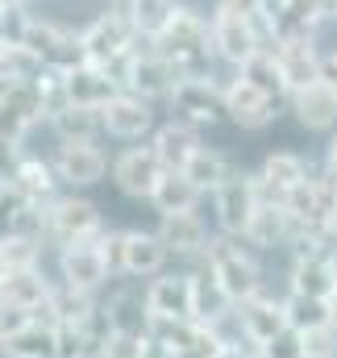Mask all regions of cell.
<instances>
[{
	"mask_svg": "<svg viewBox=\"0 0 337 358\" xmlns=\"http://www.w3.org/2000/svg\"><path fill=\"white\" fill-rule=\"evenodd\" d=\"M163 163L155 155V146H129L113 159V183L125 192V196H138V200H150L159 179H163Z\"/></svg>",
	"mask_w": 337,
	"mask_h": 358,
	"instance_id": "cell-11",
	"label": "cell"
},
{
	"mask_svg": "<svg viewBox=\"0 0 337 358\" xmlns=\"http://www.w3.org/2000/svg\"><path fill=\"white\" fill-rule=\"evenodd\" d=\"M275 59H279L283 80H287L292 92H300V88H308V84L321 80V55H317V46H313V34L279 38V42H275Z\"/></svg>",
	"mask_w": 337,
	"mask_h": 358,
	"instance_id": "cell-19",
	"label": "cell"
},
{
	"mask_svg": "<svg viewBox=\"0 0 337 358\" xmlns=\"http://www.w3.org/2000/svg\"><path fill=\"white\" fill-rule=\"evenodd\" d=\"M34 321H38V313H34V308H21V304H13V300H4V296H0V346H4V342H13L17 334H25Z\"/></svg>",
	"mask_w": 337,
	"mask_h": 358,
	"instance_id": "cell-40",
	"label": "cell"
},
{
	"mask_svg": "<svg viewBox=\"0 0 337 358\" xmlns=\"http://www.w3.org/2000/svg\"><path fill=\"white\" fill-rule=\"evenodd\" d=\"M204 267L217 275V283L229 292L234 304H242V300H250V296L262 292L258 263H254L250 250L242 246V238H217V242H208V250H204Z\"/></svg>",
	"mask_w": 337,
	"mask_h": 358,
	"instance_id": "cell-2",
	"label": "cell"
},
{
	"mask_svg": "<svg viewBox=\"0 0 337 358\" xmlns=\"http://www.w3.org/2000/svg\"><path fill=\"white\" fill-rule=\"evenodd\" d=\"M0 296L4 300H13V304H21V308H34L38 317L46 313V304H50V296H55V287L42 279V271H13V275H0Z\"/></svg>",
	"mask_w": 337,
	"mask_h": 358,
	"instance_id": "cell-27",
	"label": "cell"
},
{
	"mask_svg": "<svg viewBox=\"0 0 337 358\" xmlns=\"http://www.w3.org/2000/svg\"><path fill=\"white\" fill-rule=\"evenodd\" d=\"M283 238H296V225H292L287 208H283V204L262 200V204H258V213H254V221H250L246 242H254V246H275V242H283Z\"/></svg>",
	"mask_w": 337,
	"mask_h": 358,
	"instance_id": "cell-30",
	"label": "cell"
},
{
	"mask_svg": "<svg viewBox=\"0 0 337 358\" xmlns=\"http://www.w3.org/2000/svg\"><path fill=\"white\" fill-rule=\"evenodd\" d=\"M104 234V229H100ZM100 234L92 238V242H80V246H67L63 255H59V271H63V283L67 287H76V292H96L113 267H108V259H104V246H100Z\"/></svg>",
	"mask_w": 337,
	"mask_h": 358,
	"instance_id": "cell-12",
	"label": "cell"
},
{
	"mask_svg": "<svg viewBox=\"0 0 337 358\" xmlns=\"http://www.w3.org/2000/svg\"><path fill=\"white\" fill-rule=\"evenodd\" d=\"M258 358H308V355H304V334L287 325L279 338H271V342L258 350Z\"/></svg>",
	"mask_w": 337,
	"mask_h": 358,
	"instance_id": "cell-41",
	"label": "cell"
},
{
	"mask_svg": "<svg viewBox=\"0 0 337 358\" xmlns=\"http://www.w3.org/2000/svg\"><path fill=\"white\" fill-rule=\"evenodd\" d=\"M304 355L308 358H334L337 355V325H321L304 334Z\"/></svg>",
	"mask_w": 337,
	"mask_h": 358,
	"instance_id": "cell-42",
	"label": "cell"
},
{
	"mask_svg": "<svg viewBox=\"0 0 337 358\" xmlns=\"http://www.w3.org/2000/svg\"><path fill=\"white\" fill-rule=\"evenodd\" d=\"M329 238H337V213H334V221H329V229H325Z\"/></svg>",
	"mask_w": 337,
	"mask_h": 358,
	"instance_id": "cell-49",
	"label": "cell"
},
{
	"mask_svg": "<svg viewBox=\"0 0 337 358\" xmlns=\"http://www.w3.org/2000/svg\"><path fill=\"white\" fill-rule=\"evenodd\" d=\"M213 46H217L221 59H229V63L242 67V63H250L266 42H262V29H258V21H254L250 13L217 4V13H213Z\"/></svg>",
	"mask_w": 337,
	"mask_h": 358,
	"instance_id": "cell-6",
	"label": "cell"
},
{
	"mask_svg": "<svg viewBox=\"0 0 337 358\" xmlns=\"http://www.w3.org/2000/svg\"><path fill=\"white\" fill-rule=\"evenodd\" d=\"M242 80L258 84V88L266 92V96H275V100L292 96L287 80H283V67H279V59H275V46H262L250 63H242Z\"/></svg>",
	"mask_w": 337,
	"mask_h": 358,
	"instance_id": "cell-32",
	"label": "cell"
},
{
	"mask_svg": "<svg viewBox=\"0 0 337 358\" xmlns=\"http://www.w3.org/2000/svg\"><path fill=\"white\" fill-rule=\"evenodd\" d=\"M55 171L63 183L71 187H92L100 183L108 171V159L96 142H59V155H55Z\"/></svg>",
	"mask_w": 337,
	"mask_h": 358,
	"instance_id": "cell-18",
	"label": "cell"
},
{
	"mask_svg": "<svg viewBox=\"0 0 337 358\" xmlns=\"http://www.w3.org/2000/svg\"><path fill=\"white\" fill-rule=\"evenodd\" d=\"M329 304H334V325H337V296H334V300H329Z\"/></svg>",
	"mask_w": 337,
	"mask_h": 358,
	"instance_id": "cell-50",
	"label": "cell"
},
{
	"mask_svg": "<svg viewBox=\"0 0 337 358\" xmlns=\"http://www.w3.org/2000/svg\"><path fill=\"white\" fill-rule=\"evenodd\" d=\"M175 8H179V0H125V4H121V13L134 21L138 38L163 34V25L175 17Z\"/></svg>",
	"mask_w": 337,
	"mask_h": 358,
	"instance_id": "cell-33",
	"label": "cell"
},
{
	"mask_svg": "<svg viewBox=\"0 0 337 358\" xmlns=\"http://www.w3.org/2000/svg\"><path fill=\"white\" fill-rule=\"evenodd\" d=\"M171 259V246L150 234V229H125L121 234V275H134V279H155L163 275Z\"/></svg>",
	"mask_w": 337,
	"mask_h": 358,
	"instance_id": "cell-15",
	"label": "cell"
},
{
	"mask_svg": "<svg viewBox=\"0 0 337 358\" xmlns=\"http://www.w3.org/2000/svg\"><path fill=\"white\" fill-rule=\"evenodd\" d=\"M200 196H204V192L187 179V171H163L155 196H150V204L159 208V217H171V213H196Z\"/></svg>",
	"mask_w": 337,
	"mask_h": 358,
	"instance_id": "cell-28",
	"label": "cell"
},
{
	"mask_svg": "<svg viewBox=\"0 0 337 358\" xmlns=\"http://www.w3.org/2000/svg\"><path fill=\"white\" fill-rule=\"evenodd\" d=\"M258 196L262 200H271V204H283L304 179H308V167H304V159L300 155H287V150H279V155H271L266 163H262V171H258Z\"/></svg>",
	"mask_w": 337,
	"mask_h": 358,
	"instance_id": "cell-20",
	"label": "cell"
},
{
	"mask_svg": "<svg viewBox=\"0 0 337 358\" xmlns=\"http://www.w3.org/2000/svg\"><path fill=\"white\" fill-rule=\"evenodd\" d=\"M146 313L150 321H196L192 317V275L163 271L146 287Z\"/></svg>",
	"mask_w": 337,
	"mask_h": 358,
	"instance_id": "cell-13",
	"label": "cell"
},
{
	"mask_svg": "<svg viewBox=\"0 0 337 358\" xmlns=\"http://www.w3.org/2000/svg\"><path fill=\"white\" fill-rule=\"evenodd\" d=\"M150 146H155V155H159V163L167 171H183L196 159V150H200V129L187 125V121H167V125L155 129Z\"/></svg>",
	"mask_w": 337,
	"mask_h": 358,
	"instance_id": "cell-22",
	"label": "cell"
},
{
	"mask_svg": "<svg viewBox=\"0 0 337 358\" xmlns=\"http://www.w3.org/2000/svg\"><path fill=\"white\" fill-rule=\"evenodd\" d=\"M183 171H187V179H192L200 192H217V183L229 176L234 167L225 163V155H221V150H208V146H200V150H196V159H192Z\"/></svg>",
	"mask_w": 337,
	"mask_h": 358,
	"instance_id": "cell-36",
	"label": "cell"
},
{
	"mask_svg": "<svg viewBox=\"0 0 337 358\" xmlns=\"http://www.w3.org/2000/svg\"><path fill=\"white\" fill-rule=\"evenodd\" d=\"M104 317L113 329H129V334H146L150 329V313H146V296L134 300V296H113L104 304Z\"/></svg>",
	"mask_w": 337,
	"mask_h": 358,
	"instance_id": "cell-35",
	"label": "cell"
},
{
	"mask_svg": "<svg viewBox=\"0 0 337 358\" xmlns=\"http://www.w3.org/2000/svg\"><path fill=\"white\" fill-rule=\"evenodd\" d=\"M321 80H325V84H329V88L337 92V50L321 59Z\"/></svg>",
	"mask_w": 337,
	"mask_h": 358,
	"instance_id": "cell-43",
	"label": "cell"
},
{
	"mask_svg": "<svg viewBox=\"0 0 337 358\" xmlns=\"http://www.w3.org/2000/svg\"><path fill=\"white\" fill-rule=\"evenodd\" d=\"M96 234H100V213H96L92 200H84V196H59V200L46 204V238L59 250L92 242Z\"/></svg>",
	"mask_w": 337,
	"mask_h": 358,
	"instance_id": "cell-5",
	"label": "cell"
},
{
	"mask_svg": "<svg viewBox=\"0 0 337 358\" xmlns=\"http://www.w3.org/2000/svg\"><path fill=\"white\" fill-rule=\"evenodd\" d=\"M25 50L38 55L42 67H55V71H76L87 63V50H84V34H71L55 21H38L29 25V38H25Z\"/></svg>",
	"mask_w": 337,
	"mask_h": 358,
	"instance_id": "cell-7",
	"label": "cell"
},
{
	"mask_svg": "<svg viewBox=\"0 0 337 358\" xmlns=\"http://www.w3.org/2000/svg\"><path fill=\"white\" fill-rule=\"evenodd\" d=\"M159 238L171 246V255H204L208 242H213L196 213H171V217H163Z\"/></svg>",
	"mask_w": 337,
	"mask_h": 358,
	"instance_id": "cell-26",
	"label": "cell"
},
{
	"mask_svg": "<svg viewBox=\"0 0 337 358\" xmlns=\"http://www.w3.org/2000/svg\"><path fill=\"white\" fill-rule=\"evenodd\" d=\"M134 46H138V29H134V21H129L121 8H113V13H100V17H96V21L84 29L87 63H100V67H108L117 80H121V71H125V63H129Z\"/></svg>",
	"mask_w": 337,
	"mask_h": 358,
	"instance_id": "cell-3",
	"label": "cell"
},
{
	"mask_svg": "<svg viewBox=\"0 0 337 358\" xmlns=\"http://www.w3.org/2000/svg\"><path fill=\"white\" fill-rule=\"evenodd\" d=\"M29 25H34V17H29L25 4H4V8H0V38H4L8 46H25Z\"/></svg>",
	"mask_w": 337,
	"mask_h": 358,
	"instance_id": "cell-39",
	"label": "cell"
},
{
	"mask_svg": "<svg viewBox=\"0 0 337 358\" xmlns=\"http://www.w3.org/2000/svg\"><path fill=\"white\" fill-rule=\"evenodd\" d=\"M292 108H296V117H300L304 129H334L337 125V92L325 80L292 92Z\"/></svg>",
	"mask_w": 337,
	"mask_h": 358,
	"instance_id": "cell-24",
	"label": "cell"
},
{
	"mask_svg": "<svg viewBox=\"0 0 337 358\" xmlns=\"http://www.w3.org/2000/svg\"><path fill=\"white\" fill-rule=\"evenodd\" d=\"M167 100L175 104L179 121H187L196 129L225 117V88H217L213 76H183V80H175Z\"/></svg>",
	"mask_w": 337,
	"mask_h": 358,
	"instance_id": "cell-8",
	"label": "cell"
},
{
	"mask_svg": "<svg viewBox=\"0 0 337 358\" xmlns=\"http://www.w3.org/2000/svg\"><path fill=\"white\" fill-rule=\"evenodd\" d=\"M8 50H13V46H8V42L0 38V71H4V59H8Z\"/></svg>",
	"mask_w": 337,
	"mask_h": 358,
	"instance_id": "cell-48",
	"label": "cell"
},
{
	"mask_svg": "<svg viewBox=\"0 0 337 358\" xmlns=\"http://www.w3.org/2000/svg\"><path fill=\"white\" fill-rule=\"evenodd\" d=\"M146 42L175 67L179 80L183 76H208V55L217 50L213 46V21H204L196 8H183V4L175 8V17L163 25V34H155Z\"/></svg>",
	"mask_w": 337,
	"mask_h": 358,
	"instance_id": "cell-1",
	"label": "cell"
},
{
	"mask_svg": "<svg viewBox=\"0 0 337 358\" xmlns=\"http://www.w3.org/2000/svg\"><path fill=\"white\" fill-rule=\"evenodd\" d=\"M4 355L8 358H59V325L50 317H38L25 334L4 342Z\"/></svg>",
	"mask_w": 337,
	"mask_h": 358,
	"instance_id": "cell-29",
	"label": "cell"
},
{
	"mask_svg": "<svg viewBox=\"0 0 337 358\" xmlns=\"http://www.w3.org/2000/svg\"><path fill=\"white\" fill-rule=\"evenodd\" d=\"M234 308H238V304L229 300V292L217 283V275L208 267L192 275V317H196L200 325H213V329H217Z\"/></svg>",
	"mask_w": 337,
	"mask_h": 358,
	"instance_id": "cell-23",
	"label": "cell"
},
{
	"mask_svg": "<svg viewBox=\"0 0 337 358\" xmlns=\"http://www.w3.org/2000/svg\"><path fill=\"white\" fill-rule=\"evenodd\" d=\"M50 125H55L59 142H96V134L104 129V113H100V108H80V104H71V108H63L59 117H50Z\"/></svg>",
	"mask_w": 337,
	"mask_h": 358,
	"instance_id": "cell-31",
	"label": "cell"
},
{
	"mask_svg": "<svg viewBox=\"0 0 337 358\" xmlns=\"http://www.w3.org/2000/svg\"><path fill=\"white\" fill-rule=\"evenodd\" d=\"M67 92H71V104H80V108H104L113 96H121L125 88H121V80L108 67L84 63V67L67 71Z\"/></svg>",
	"mask_w": 337,
	"mask_h": 358,
	"instance_id": "cell-21",
	"label": "cell"
},
{
	"mask_svg": "<svg viewBox=\"0 0 337 358\" xmlns=\"http://www.w3.org/2000/svg\"><path fill=\"white\" fill-rule=\"evenodd\" d=\"M325 176L337 183V134H334V142H329V155H325Z\"/></svg>",
	"mask_w": 337,
	"mask_h": 358,
	"instance_id": "cell-46",
	"label": "cell"
},
{
	"mask_svg": "<svg viewBox=\"0 0 337 358\" xmlns=\"http://www.w3.org/2000/svg\"><path fill=\"white\" fill-rule=\"evenodd\" d=\"M38 255H42V242L38 238H0V275H13V271H34L38 267Z\"/></svg>",
	"mask_w": 337,
	"mask_h": 358,
	"instance_id": "cell-37",
	"label": "cell"
},
{
	"mask_svg": "<svg viewBox=\"0 0 337 358\" xmlns=\"http://www.w3.org/2000/svg\"><path fill=\"white\" fill-rule=\"evenodd\" d=\"M100 113H104V134H113V138H121V142H142V138L155 129L150 100H142V96H134V92L113 96Z\"/></svg>",
	"mask_w": 337,
	"mask_h": 358,
	"instance_id": "cell-17",
	"label": "cell"
},
{
	"mask_svg": "<svg viewBox=\"0 0 337 358\" xmlns=\"http://www.w3.org/2000/svg\"><path fill=\"white\" fill-rule=\"evenodd\" d=\"M8 183L17 187V196L21 200H29V204H50L55 200V183H59V171H55V163H42V159H21L17 167H13V176Z\"/></svg>",
	"mask_w": 337,
	"mask_h": 358,
	"instance_id": "cell-25",
	"label": "cell"
},
{
	"mask_svg": "<svg viewBox=\"0 0 337 358\" xmlns=\"http://www.w3.org/2000/svg\"><path fill=\"white\" fill-rule=\"evenodd\" d=\"M275 108H279V100L266 96L258 84L242 80V76L225 88V117L238 129H262V125H271L275 121Z\"/></svg>",
	"mask_w": 337,
	"mask_h": 358,
	"instance_id": "cell-16",
	"label": "cell"
},
{
	"mask_svg": "<svg viewBox=\"0 0 337 358\" xmlns=\"http://www.w3.org/2000/svg\"><path fill=\"white\" fill-rule=\"evenodd\" d=\"M146 358H171V355L163 350V346H159V342H150V355H146Z\"/></svg>",
	"mask_w": 337,
	"mask_h": 358,
	"instance_id": "cell-47",
	"label": "cell"
},
{
	"mask_svg": "<svg viewBox=\"0 0 337 358\" xmlns=\"http://www.w3.org/2000/svg\"><path fill=\"white\" fill-rule=\"evenodd\" d=\"M254 355H258L254 346H250V350H246L242 342H225V346H221V355H217V358H254Z\"/></svg>",
	"mask_w": 337,
	"mask_h": 358,
	"instance_id": "cell-45",
	"label": "cell"
},
{
	"mask_svg": "<svg viewBox=\"0 0 337 358\" xmlns=\"http://www.w3.org/2000/svg\"><path fill=\"white\" fill-rule=\"evenodd\" d=\"M283 308H287V321H292V329H300V334H308V329H321V325H334V304L329 300H317V296H287L283 300Z\"/></svg>",
	"mask_w": 337,
	"mask_h": 358,
	"instance_id": "cell-34",
	"label": "cell"
},
{
	"mask_svg": "<svg viewBox=\"0 0 337 358\" xmlns=\"http://www.w3.org/2000/svg\"><path fill=\"white\" fill-rule=\"evenodd\" d=\"M308 4H313L317 21H334V17H337V0H308Z\"/></svg>",
	"mask_w": 337,
	"mask_h": 358,
	"instance_id": "cell-44",
	"label": "cell"
},
{
	"mask_svg": "<svg viewBox=\"0 0 337 358\" xmlns=\"http://www.w3.org/2000/svg\"><path fill=\"white\" fill-rule=\"evenodd\" d=\"M238 325H242V342L254 346V350H262L271 338H279L292 321H287V308L279 304V300H271V296H250V300H242L238 304Z\"/></svg>",
	"mask_w": 337,
	"mask_h": 358,
	"instance_id": "cell-14",
	"label": "cell"
},
{
	"mask_svg": "<svg viewBox=\"0 0 337 358\" xmlns=\"http://www.w3.org/2000/svg\"><path fill=\"white\" fill-rule=\"evenodd\" d=\"M262 196H258V179L250 171H229V176L217 183L213 192V208H217V225L225 238H246L250 234V221L258 213Z\"/></svg>",
	"mask_w": 337,
	"mask_h": 358,
	"instance_id": "cell-4",
	"label": "cell"
},
{
	"mask_svg": "<svg viewBox=\"0 0 337 358\" xmlns=\"http://www.w3.org/2000/svg\"><path fill=\"white\" fill-rule=\"evenodd\" d=\"M42 100H38V88L34 80H4L0 84V142L4 146H17L38 121H42Z\"/></svg>",
	"mask_w": 337,
	"mask_h": 358,
	"instance_id": "cell-9",
	"label": "cell"
},
{
	"mask_svg": "<svg viewBox=\"0 0 337 358\" xmlns=\"http://www.w3.org/2000/svg\"><path fill=\"white\" fill-rule=\"evenodd\" d=\"M175 80H179V76H175V67H171L155 46H150V50L134 46V55H129V63H125V71H121V88L134 92V96H142V100L171 96Z\"/></svg>",
	"mask_w": 337,
	"mask_h": 358,
	"instance_id": "cell-10",
	"label": "cell"
},
{
	"mask_svg": "<svg viewBox=\"0 0 337 358\" xmlns=\"http://www.w3.org/2000/svg\"><path fill=\"white\" fill-rule=\"evenodd\" d=\"M150 355V334H129V329H113L104 342V358H146Z\"/></svg>",
	"mask_w": 337,
	"mask_h": 358,
	"instance_id": "cell-38",
	"label": "cell"
}]
</instances>
